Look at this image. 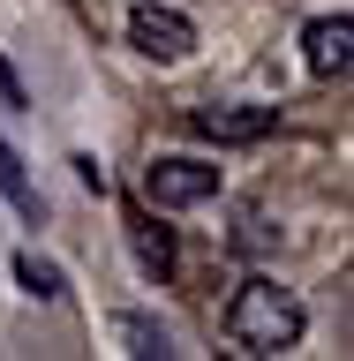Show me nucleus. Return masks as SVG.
<instances>
[{
  "label": "nucleus",
  "mask_w": 354,
  "mask_h": 361,
  "mask_svg": "<svg viewBox=\"0 0 354 361\" xmlns=\"http://www.w3.org/2000/svg\"><path fill=\"white\" fill-rule=\"evenodd\" d=\"M113 338H121L136 361H166V354H174L166 324H158V316H143V309H121V316H113Z\"/></svg>",
  "instance_id": "obj_7"
},
{
  "label": "nucleus",
  "mask_w": 354,
  "mask_h": 361,
  "mask_svg": "<svg viewBox=\"0 0 354 361\" xmlns=\"http://www.w3.org/2000/svg\"><path fill=\"white\" fill-rule=\"evenodd\" d=\"M129 248H136V264H143V279H158V286L174 279V233H166L151 211H136V219H129Z\"/></svg>",
  "instance_id": "obj_6"
},
{
  "label": "nucleus",
  "mask_w": 354,
  "mask_h": 361,
  "mask_svg": "<svg viewBox=\"0 0 354 361\" xmlns=\"http://www.w3.org/2000/svg\"><path fill=\"white\" fill-rule=\"evenodd\" d=\"M0 196L16 203L30 226H45V196H38V180L23 173V158H16V143H8V135H0Z\"/></svg>",
  "instance_id": "obj_8"
},
{
  "label": "nucleus",
  "mask_w": 354,
  "mask_h": 361,
  "mask_svg": "<svg viewBox=\"0 0 354 361\" xmlns=\"http://www.w3.org/2000/svg\"><path fill=\"white\" fill-rule=\"evenodd\" d=\"M302 331H309V316H302L294 286H279L264 271L234 286V301H226V338H234L242 354H294Z\"/></svg>",
  "instance_id": "obj_1"
},
{
  "label": "nucleus",
  "mask_w": 354,
  "mask_h": 361,
  "mask_svg": "<svg viewBox=\"0 0 354 361\" xmlns=\"http://www.w3.org/2000/svg\"><path fill=\"white\" fill-rule=\"evenodd\" d=\"M8 271H16V286L30 293V301H61V293H68V279H61V264H45L38 248H16V264H8Z\"/></svg>",
  "instance_id": "obj_9"
},
{
  "label": "nucleus",
  "mask_w": 354,
  "mask_h": 361,
  "mask_svg": "<svg viewBox=\"0 0 354 361\" xmlns=\"http://www.w3.org/2000/svg\"><path fill=\"white\" fill-rule=\"evenodd\" d=\"M302 68L324 75V83L354 68V16H347V8H339V16H317L309 30H302Z\"/></svg>",
  "instance_id": "obj_4"
},
{
  "label": "nucleus",
  "mask_w": 354,
  "mask_h": 361,
  "mask_svg": "<svg viewBox=\"0 0 354 361\" xmlns=\"http://www.w3.org/2000/svg\"><path fill=\"white\" fill-rule=\"evenodd\" d=\"M219 196V166L211 158H151L143 166V203L151 211H189V203H211Z\"/></svg>",
  "instance_id": "obj_3"
},
{
  "label": "nucleus",
  "mask_w": 354,
  "mask_h": 361,
  "mask_svg": "<svg viewBox=\"0 0 354 361\" xmlns=\"http://www.w3.org/2000/svg\"><path fill=\"white\" fill-rule=\"evenodd\" d=\"M129 45L143 53V61L174 68V61H189V53H196V23L181 16L174 0H136V8H129Z\"/></svg>",
  "instance_id": "obj_2"
},
{
  "label": "nucleus",
  "mask_w": 354,
  "mask_h": 361,
  "mask_svg": "<svg viewBox=\"0 0 354 361\" xmlns=\"http://www.w3.org/2000/svg\"><path fill=\"white\" fill-rule=\"evenodd\" d=\"M189 128L203 143H264L279 128V113L271 106H203V113H189Z\"/></svg>",
  "instance_id": "obj_5"
},
{
  "label": "nucleus",
  "mask_w": 354,
  "mask_h": 361,
  "mask_svg": "<svg viewBox=\"0 0 354 361\" xmlns=\"http://www.w3.org/2000/svg\"><path fill=\"white\" fill-rule=\"evenodd\" d=\"M76 180H83V188H98V196H106V166H98V158H76Z\"/></svg>",
  "instance_id": "obj_11"
},
{
  "label": "nucleus",
  "mask_w": 354,
  "mask_h": 361,
  "mask_svg": "<svg viewBox=\"0 0 354 361\" xmlns=\"http://www.w3.org/2000/svg\"><path fill=\"white\" fill-rule=\"evenodd\" d=\"M0 106H8V113H23V106H30V90H23V75L8 68V53H0Z\"/></svg>",
  "instance_id": "obj_10"
}]
</instances>
